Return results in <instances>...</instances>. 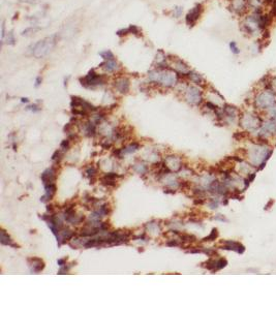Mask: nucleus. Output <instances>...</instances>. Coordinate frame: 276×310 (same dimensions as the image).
Segmentation results:
<instances>
[{"label": "nucleus", "instance_id": "1", "mask_svg": "<svg viewBox=\"0 0 276 310\" xmlns=\"http://www.w3.org/2000/svg\"><path fill=\"white\" fill-rule=\"evenodd\" d=\"M148 79L151 83L158 84L165 88L174 87L178 83L179 75L171 67L165 69L153 68L148 72Z\"/></svg>", "mask_w": 276, "mask_h": 310}, {"label": "nucleus", "instance_id": "2", "mask_svg": "<svg viewBox=\"0 0 276 310\" xmlns=\"http://www.w3.org/2000/svg\"><path fill=\"white\" fill-rule=\"evenodd\" d=\"M59 35L57 33H54L50 36H47L43 38V39L36 41L33 43L30 48H29V52H30L31 56H33L36 59H41L47 57L50 53L53 52L55 49L56 45L58 43Z\"/></svg>", "mask_w": 276, "mask_h": 310}, {"label": "nucleus", "instance_id": "3", "mask_svg": "<svg viewBox=\"0 0 276 310\" xmlns=\"http://www.w3.org/2000/svg\"><path fill=\"white\" fill-rule=\"evenodd\" d=\"M274 103H276V91L266 88L260 91L253 99L254 107L259 110H268Z\"/></svg>", "mask_w": 276, "mask_h": 310}, {"label": "nucleus", "instance_id": "4", "mask_svg": "<svg viewBox=\"0 0 276 310\" xmlns=\"http://www.w3.org/2000/svg\"><path fill=\"white\" fill-rule=\"evenodd\" d=\"M80 83L83 87L88 88V89H94L96 87L103 86L107 84V76L102 73H98L95 72V69L92 68L88 72V73L82 78L79 79Z\"/></svg>", "mask_w": 276, "mask_h": 310}, {"label": "nucleus", "instance_id": "5", "mask_svg": "<svg viewBox=\"0 0 276 310\" xmlns=\"http://www.w3.org/2000/svg\"><path fill=\"white\" fill-rule=\"evenodd\" d=\"M203 92H202L200 86L197 85H188L184 90V97L186 101L190 105H199L203 101Z\"/></svg>", "mask_w": 276, "mask_h": 310}, {"label": "nucleus", "instance_id": "6", "mask_svg": "<svg viewBox=\"0 0 276 310\" xmlns=\"http://www.w3.org/2000/svg\"><path fill=\"white\" fill-rule=\"evenodd\" d=\"M169 58H170V67L174 69L179 76H186L191 70L189 64H187L181 58L176 57V56H169Z\"/></svg>", "mask_w": 276, "mask_h": 310}, {"label": "nucleus", "instance_id": "7", "mask_svg": "<svg viewBox=\"0 0 276 310\" xmlns=\"http://www.w3.org/2000/svg\"><path fill=\"white\" fill-rule=\"evenodd\" d=\"M204 13V5L202 3H197L185 16V23L189 28H192L197 25L199 20L201 19Z\"/></svg>", "mask_w": 276, "mask_h": 310}, {"label": "nucleus", "instance_id": "8", "mask_svg": "<svg viewBox=\"0 0 276 310\" xmlns=\"http://www.w3.org/2000/svg\"><path fill=\"white\" fill-rule=\"evenodd\" d=\"M228 7L233 11V14L239 17H244L249 11L247 0H230Z\"/></svg>", "mask_w": 276, "mask_h": 310}, {"label": "nucleus", "instance_id": "9", "mask_svg": "<svg viewBox=\"0 0 276 310\" xmlns=\"http://www.w3.org/2000/svg\"><path fill=\"white\" fill-rule=\"evenodd\" d=\"M241 123L243 124L244 127L249 129V130H253V129L262 126V120L260 119V117L251 113H246L242 117Z\"/></svg>", "mask_w": 276, "mask_h": 310}, {"label": "nucleus", "instance_id": "10", "mask_svg": "<svg viewBox=\"0 0 276 310\" xmlns=\"http://www.w3.org/2000/svg\"><path fill=\"white\" fill-rule=\"evenodd\" d=\"M98 67L106 73H117L120 72L121 64L115 57L113 59H109V60H103Z\"/></svg>", "mask_w": 276, "mask_h": 310}, {"label": "nucleus", "instance_id": "11", "mask_svg": "<svg viewBox=\"0 0 276 310\" xmlns=\"http://www.w3.org/2000/svg\"><path fill=\"white\" fill-rule=\"evenodd\" d=\"M154 68H159V69H165L170 67V58L162 50H158L154 57L153 62Z\"/></svg>", "mask_w": 276, "mask_h": 310}, {"label": "nucleus", "instance_id": "12", "mask_svg": "<svg viewBox=\"0 0 276 310\" xmlns=\"http://www.w3.org/2000/svg\"><path fill=\"white\" fill-rule=\"evenodd\" d=\"M113 86H114L115 90H116L117 92H119L121 94H127L129 92V89H130V81L127 76H117V78L114 80Z\"/></svg>", "mask_w": 276, "mask_h": 310}, {"label": "nucleus", "instance_id": "13", "mask_svg": "<svg viewBox=\"0 0 276 310\" xmlns=\"http://www.w3.org/2000/svg\"><path fill=\"white\" fill-rule=\"evenodd\" d=\"M128 34H133V35H136V36H141L142 29L140 27H138L136 25H129L128 27L119 29V30L116 32V35L119 37L126 36V35H128Z\"/></svg>", "mask_w": 276, "mask_h": 310}, {"label": "nucleus", "instance_id": "14", "mask_svg": "<svg viewBox=\"0 0 276 310\" xmlns=\"http://www.w3.org/2000/svg\"><path fill=\"white\" fill-rule=\"evenodd\" d=\"M186 78H187L191 83H194V85H197V86L204 87L205 85H206V80H205V78L200 72H195V70L191 69L190 72H188V75L186 76Z\"/></svg>", "mask_w": 276, "mask_h": 310}, {"label": "nucleus", "instance_id": "15", "mask_svg": "<svg viewBox=\"0 0 276 310\" xmlns=\"http://www.w3.org/2000/svg\"><path fill=\"white\" fill-rule=\"evenodd\" d=\"M41 180H43L44 186L51 184V183H54V181L56 180V171L54 167L47 170L46 172L41 174Z\"/></svg>", "mask_w": 276, "mask_h": 310}, {"label": "nucleus", "instance_id": "16", "mask_svg": "<svg viewBox=\"0 0 276 310\" xmlns=\"http://www.w3.org/2000/svg\"><path fill=\"white\" fill-rule=\"evenodd\" d=\"M55 193H56V185L54 183L46 185V196L40 197V200L41 202H47V200H52Z\"/></svg>", "mask_w": 276, "mask_h": 310}, {"label": "nucleus", "instance_id": "17", "mask_svg": "<svg viewBox=\"0 0 276 310\" xmlns=\"http://www.w3.org/2000/svg\"><path fill=\"white\" fill-rule=\"evenodd\" d=\"M27 261L28 262H32V264H30V265H33V268L31 269L32 272L38 273V272H40V271L44 270V262L41 261L40 258H28Z\"/></svg>", "mask_w": 276, "mask_h": 310}, {"label": "nucleus", "instance_id": "18", "mask_svg": "<svg viewBox=\"0 0 276 310\" xmlns=\"http://www.w3.org/2000/svg\"><path fill=\"white\" fill-rule=\"evenodd\" d=\"M0 242H1V244H3V245H10V246H13V247H16V248H20L19 245L13 243V241H11L10 237L6 234V232H5L4 229H1V240H0Z\"/></svg>", "mask_w": 276, "mask_h": 310}, {"label": "nucleus", "instance_id": "19", "mask_svg": "<svg viewBox=\"0 0 276 310\" xmlns=\"http://www.w3.org/2000/svg\"><path fill=\"white\" fill-rule=\"evenodd\" d=\"M16 36H15V33L13 30H10L6 33V36H5L4 43H6V45L8 46H15L16 45Z\"/></svg>", "mask_w": 276, "mask_h": 310}, {"label": "nucleus", "instance_id": "20", "mask_svg": "<svg viewBox=\"0 0 276 310\" xmlns=\"http://www.w3.org/2000/svg\"><path fill=\"white\" fill-rule=\"evenodd\" d=\"M38 30H40V28L34 25V26H31V27L26 28L25 30H23L21 32V35H22V36H29V35L34 34L35 32H37Z\"/></svg>", "mask_w": 276, "mask_h": 310}, {"label": "nucleus", "instance_id": "21", "mask_svg": "<svg viewBox=\"0 0 276 310\" xmlns=\"http://www.w3.org/2000/svg\"><path fill=\"white\" fill-rule=\"evenodd\" d=\"M183 14V7L180 6V5H176L172 8V17L175 18V19H179V18L182 17Z\"/></svg>", "mask_w": 276, "mask_h": 310}, {"label": "nucleus", "instance_id": "22", "mask_svg": "<svg viewBox=\"0 0 276 310\" xmlns=\"http://www.w3.org/2000/svg\"><path fill=\"white\" fill-rule=\"evenodd\" d=\"M98 55L102 57V60H109V59H113L115 58V55L111 50H103V51L99 52Z\"/></svg>", "mask_w": 276, "mask_h": 310}, {"label": "nucleus", "instance_id": "23", "mask_svg": "<svg viewBox=\"0 0 276 310\" xmlns=\"http://www.w3.org/2000/svg\"><path fill=\"white\" fill-rule=\"evenodd\" d=\"M228 48H230L231 50V52H232V54L234 55H239L240 53H241V50H240V48L238 47V45H237V43L236 41H230V43H228Z\"/></svg>", "mask_w": 276, "mask_h": 310}, {"label": "nucleus", "instance_id": "24", "mask_svg": "<svg viewBox=\"0 0 276 310\" xmlns=\"http://www.w3.org/2000/svg\"><path fill=\"white\" fill-rule=\"evenodd\" d=\"M217 236H218V231H217V229H212V232H211V234H210L208 237H206V238H204L203 242H206V241H213V240H215L216 238H217Z\"/></svg>", "mask_w": 276, "mask_h": 310}, {"label": "nucleus", "instance_id": "25", "mask_svg": "<svg viewBox=\"0 0 276 310\" xmlns=\"http://www.w3.org/2000/svg\"><path fill=\"white\" fill-rule=\"evenodd\" d=\"M6 33L7 32L5 31V22L4 21H2V23H1V37H0L1 47L3 46V43H4V39H5V36H6Z\"/></svg>", "mask_w": 276, "mask_h": 310}, {"label": "nucleus", "instance_id": "26", "mask_svg": "<svg viewBox=\"0 0 276 310\" xmlns=\"http://www.w3.org/2000/svg\"><path fill=\"white\" fill-rule=\"evenodd\" d=\"M227 265H228L227 259H224V258H219L218 261L216 262V269H215V271L220 270V269L224 268Z\"/></svg>", "mask_w": 276, "mask_h": 310}, {"label": "nucleus", "instance_id": "27", "mask_svg": "<svg viewBox=\"0 0 276 310\" xmlns=\"http://www.w3.org/2000/svg\"><path fill=\"white\" fill-rule=\"evenodd\" d=\"M216 262L217 261H214V259H209L208 262H206V267L208 270H211V271H215L216 269Z\"/></svg>", "mask_w": 276, "mask_h": 310}, {"label": "nucleus", "instance_id": "28", "mask_svg": "<svg viewBox=\"0 0 276 310\" xmlns=\"http://www.w3.org/2000/svg\"><path fill=\"white\" fill-rule=\"evenodd\" d=\"M139 144L138 143H132L130 146L128 147V148H126L125 150H124V152H127V153H130V152H133V151H136V150H138L139 149Z\"/></svg>", "mask_w": 276, "mask_h": 310}, {"label": "nucleus", "instance_id": "29", "mask_svg": "<svg viewBox=\"0 0 276 310\" xmlns=\"http://www.w3.org/2000/svg\"><path fill=\"white\" fill-rule=\"evenodd\" d=\"M61 156H62L61 152L59 151V150H57V151H55L54 154L52 155V160H54V161L56 160V162H59L60 161V159L62 158Z\"/></svg>", "mask_w": 276, "mask_h": 310}, {"label": "nucleus", "instance_id": "30", "mask_svg": "<svg viewBox=\"0 0 276 310\" xmlns=\"http://www.w3.org/2000/svg\"><path fill=\"white\" fill-rule=\"evenodd\" d=\"M60 147L63 150H68V148H69V138H68V140L62 141V143L60 144Z\"/></svg>", "mask_w": 276, "mask_h": 310}, {"label": "nucleus", "instance_id": "31", "mask_svg": "<svg viewBox=\"0 0 276 310\" xmlns=\"http://www.w3.org/2000/svg\"><path fill=\"white\" fill-rule=\"evenodd\" d=\"M117 177H121V176H119V175H118V174H116V173H108V174H106L103 178L114 180L115 178H117Z\"/></svg>", "mask_w": 276, "mask_h": 310}, {"label": "nucleus", "instance_id": "32", "mask_svg": "<svg viewBox=\"0 0 276 310\" xmlns=\"http://www.w3.org/2000/svg\"><path fill=\"white\" fill-rule=\"evenodd\" d=\"M18 1L22 2V3H25V4H35L37 2V0H18Z\"/></svg>", "mask_w": 276, "mask_h": 310}, {"label": "nucleus", "instance_id": "33", "mask_svg": "<svg viewBox=\"0 0 276 310\" xmlns=\"http://www.w3.org/2000/svg\"><path fill=\"white\" fill-rule=\"evenodd\" d=\"M95 173H96V171H95V169H93V167H91V169H88L87 170V174H88L89 177H94Z\"/></svg>", "mask_w": 276, "mask_h": 310}, {"label": "nucleus", "instance_id": "34", "mask_svg": "<svg viewBox=\"0 0 276 310\" xmlns=\"http://www.w3.org/2000/svg\"><path fill=\"white\" fill-rule=\"evenodd\" d=\"M27 109H28V110L33 111V112H37V111H40V108L38 107L37 105H30V107H28Z\"/></svg>", "mask_w": 276, "mask_h": 310}, {"label": "nucleus", "instance_id": "35", "mask_svg": "<svg viewBox=\"0 0 276 310\" xmlns=\"http://www.w3.org/2000/svg\"><path fill=\"white\" fill-rule=\"evenodd\" d=\"M168 246H180V244L178 243V242H176L175 240H172V241H169L168 243H167Z\"/></svg>", "mask_w": 276, "mask_h": 310}, {"label": "nucleus", "instance_id": "36", "mask_svg": "<svg viewBox=\"0 0 276 310\" xmlns=\"http://www.w3.org/2000/svg\"><path fill=\"white\" fill-rule=\"evenodd\" d=\"M41 82H43V79H41V76H37V78L35 79V87L40 86Z\"/></svg>", "mask_w": 276, "mask_h": 310}, {"label": "nucleus", "instance_id": "37", "mask_svg": "<svg viewBox=\"0 0 276 310\" xmlns=\"http://www.w3.org/2000/svg\"><path fill=\"white\" fill-rule=\"evenodd\" d=\"M54 205H48L47 206V211L50 212V213H53L54 212Z\"/></svg>", "mask_w": 276, "mask_h": 310}, {"label": "nucleus", "instance_id": "38", "mask_svg": "<svg viewBox=\"0 0 276 310\" xmlns=\"http://www.w3.org/2000/svg\"><path fill=\"white\" fill-rule=\"evenodd\" d=\"M194 204H195V205H198V204H199V205H202V204H204V200L203 199H195L194 200Z\"/></svg>", "mask_w": 276, "mask_h": 310}, {"label": "nucleus", "instance_id": "39", "mask_svg": "<svg viewBox=\"0 0 276 310\" xmlns=\"http://www.w3.org/2000/svg\"><path fill=\"white\" fill-rule=\"evenodd\" d=\"M254 178H256V174H254V173H251V175H249V176H248L249 182H252V181H253Z\"/></svg>", "mask_w": 276, "mask_h": 310}, {"label": "nucleus", "instance_id": "40", "mask_svg": "<svg viewBox=\"0 0 276 310\" xmlns=\"http://www.w3.org/2000/svg\"><path fill=\"white\" fill-rule=\"evenodd\" d=\"M165 193H171V194H173V193H175V190L169 189V188H165Z\"/></svg>", "mask_w": 276, "mask_h": 310}, {"label": "nucleus", "instance_id": "41", "mask_svg": "<svg viewBox=\"0 0 276 310\" xmlns=\"http://www.w3.org/2000/svg\"><path fill=\"white\" fill-rule=\"evenodd\" d=\"M58 265L59 266H61V267H62V266H64L65 265V259H58Z\"/></svg>", "mask_w": 276, "mask_h": 310}, {"label": "nucleus", "instance_id": "42", "mask_svg": "<svg viewBox=\"0 0 276 310\" xmlns=\"http://www.w3.org/2000/svg\"><path fill=\"white\" fill-rule=\"evenodd\" d=\"M21 101L27 103V102H29V99H28V98H26V97H23V98H21Z\"/></svg>", "mask_w": 276, "mask_h": 310}, {"label": "nucleus", "instance_id": "43", "mask_svg": "<svg viewBox=\"0 0 276 310\" xmlns=\"http://www.w3.org/2000/svg\"><path fill=\"white\" fill-rule=\"evenodd\" d=\"M272 204H273V200H270V203L268 204V205H266V208H265V209H269V208H270V206H271Z\"/></svg>", "mask_w": 276, "mask_h": 310}]
</instances>
